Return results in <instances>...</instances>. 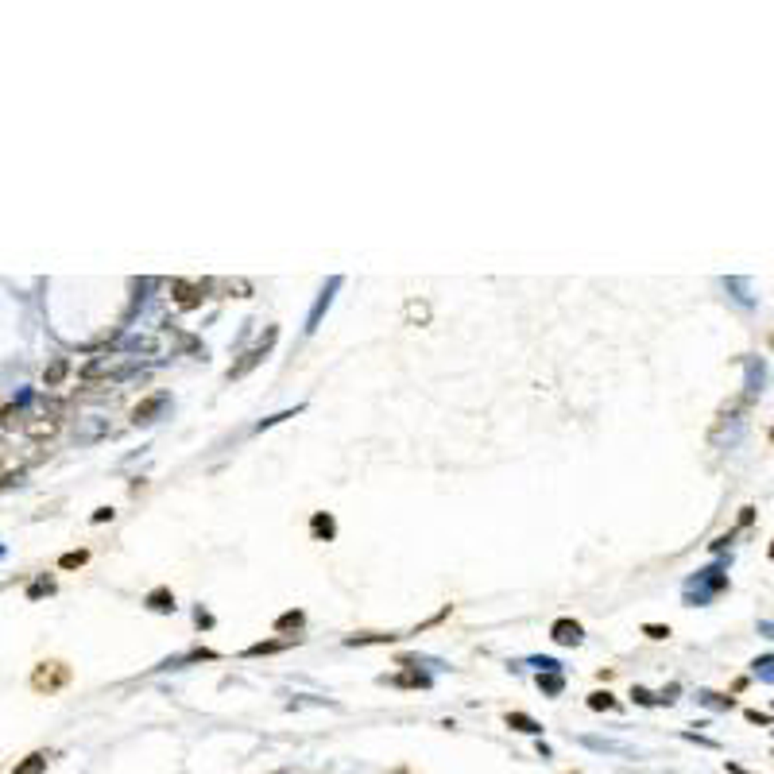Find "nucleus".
<instances>
[{"label":"nucleus","instance_id":"f257e3e1","mask_svg":"<svg viewBox=\"0 0 774 774\" xmlns=\"http://www.w3.org/2000/svg\"><path fill=\"white\" fill-rule=\"evenodd\" d=\"M66 681H70V666L66 662H39L32 673V689H39V693H55Z\"/></svg>","mask_w":774,"mask_h":774},{"label":"nucleus","instance_id":"f03ea898","mask_svg":"<svg viewBox=\"0 0 774 774\" xmlns=\"http://www.w3.org/2000/svg\"><path fill=\"white\" fill-rule=\"evenodd\" d=\"M205 287L209 283H186V279H174L171 283V298L179 310H198V306L205 302Z\"/></svg>","mask_w":774,"mask_h":774},{"label":"nucleus","instance_id":"7ed1b4c3","mask_svg":"<svg viewBox=\"0 0 774 774\" xmlns=\"http://www.w3.org/2000/svg\"><path fill=\"white\" fill-rule=\"evenodd\" d=\"M275 337H279V329L271 325V329L264 333V341H259V344H252V349L244 352V360H240V364H233V368H228V380H240L244 372H252V368H256L259 360H264V352L271 349V341H275Z\"/></svg>","mask_w":774,"mask_h":774},{"label":"nucleus","instance_id":"20e7f679","mask_svg":"<svg viewBox=\"0 0 774 774\" xmlns=\"http://www.w3.org/2000/svg\"><path fill=\"white\" fill-rule=\"evenodd\" d=\"M20 426H24V434L32 441H43V438H55L58 426H63V418H58V415H35V418H24Z\"/></svg>","mask_w":774,"mask_h":774},{"label":"nucleus","instance_id":"39448f33","mask_svg":"<svg viewBox=\"0 0 774 774\" xmlns=\"http://www.w3.org/2000/svg\"><path fill=\"white\" fill-rule=\"evenodd\" d=\"M550 635H554V643H562V647H577L585 631H581L577 619H557V624L550 627Z\"/></svg>","mask_w":774,"mask_h":774},{"label":"nucleus","instance_id":"423d86ee","mask_svg":"<svg viewBox=\"0 0 774 774\" xmlns=\"http://www.w3.org/2000/svg\"><path fill=\"white\" fill-rule=\"evenodd\" d=\"M66 372H70V360H66V356H55V360H51V368L43 372V383H47V387H58V383L66 380Z\"/></svg>","mask_w":774,"mask_h":774},{"label":"nucleus","instance_id":"0eeeda50","mask_svg":"<svg viewBox=\"0 0 774 774\" xmlns=\"http://www.w3.org/2000/svg\"><path fill=\"white\" fill-rule=\"evenodd\" d=\"M163 403H167V395H151V399H143L140 407L132 411V418H136V423H151V415H155Z\"/></svg>","mask_w":774,"mask_h":774},{"label":"nucleus","instance_id":"6e6552de","mask_svg":"<svg viewBox=\"0 0 774 774\" xmlns=\"http://www.w3.org/2000/svg\"><path fill=\"white\" fill-rule=\"evenodd\" d=\"M43 766H47V755H43V751H35V755H27V763L16 766V774H39Z\"/></svg>","mask_w":774,"mask_h":774},{"label":"nucleus","instance_id":"1a4fd4ad","mask_svg":"<svg viewBox=\"0 0 774 774\" xmlns=\"http://www.w3.org/2000/svg\"><path fill=\"white\" fill-rule=\"evenodd\" d=\"M148 600H151V608H155V612H167V608H174V600H171V593H167V588H155V593H151Z\"/></svg>","mask_w":774,"mask_h":774},{"label":"nucleus","instance_id":"9d476101","mask_svg":"<svg viewBox=\"0 0 774 774\" xmlns=\"http://www.w3.org/2000/svg\"><path fill=\"white\" fill-rule=\"evenodd\" d=\"M12 461H16V449H12L8 438H0V472L12 469Z\"/></svg>","mask_w":774,"mask_h":774},{"label":"nucleus","instance_id":"9b49d317","mask_svg":"<svg viewBox=\"0 0 774 774\" xmlns=\"http://www.w3.org/2000/svg\"><path fill=\"white\" fill-rule=\"evenodd\" d=\"M86 557H89L86 550H70V554H63L58 565H63V569H78V565H86Z\"/></svg>","mask_w":774,"mask_h":774},{"label":"nucleus","instance_id":"f8f14e48","mask_svg":"<svg viewBox=\"0 0 774 774\" xmlns=\"http://www.w3.org/2000/svg\"><path fill=\"white\" fill-rule=\"evenodd\" d=\"M508 724H519V732H538V724H534L531 716H519V712H511Z\"/></svg>","mask_w":774,"mask_h":774},{"label":"nucleus","instance_id":"ddd939ff","mask_svg":"<svg viewBox=\"0 0 774 774\" xmlns=\"http://www.w3.org/2000/svg\"><path fill=\"white\" fill-rule=\"evenodd\" d=\"M298 624H302V612H287V616H279V624H275V627L287 631V627H298Z\"/></svg>","mask_w":774,"mask_h":774},{"label":"nucleus","instance_id":"4468645a","mask_svg":"<svg viewBox=\"0 0 774 774\" xmlns=\"http://www.w3.org/2000/svg\"><path fill=\"white\" fill-rule=\"evenodd\" d=\"M588 704H593V709H616V701H612L608 693H593V697H588Z\"/></svg>","mask_w":774,"mask_h":774},{"label":"nucleus","instance_id":"2eb2a0df","mask_svg":"<svg viewBox=\"0 0 774 774\" xmlns=\"http://www.w3.org/2000/svg\"><path fill=\"white\" fill-rule=\"evenodd\" d=\"M643 635H650V639H666V635H670V627H662V624H647V627H643Z\"/></svg>","mask_w":774,"mask_h":774},{"label":"nucleus","instance_id":"dca6fc26","mask_svg":"<svg viewBox=\"0 0 774 774\" xmlns=\"http://www.w3.org/2000/svg\"><path fill=\"white\" fill-rule=\"evenodd\" d=\"M314 531H325V538H329V534H333V523H329L325 515H318L314 519Z\"/></svg>","mask_w":774,"mask_h":774},{"label":"nucleus","instance_id":"f3484780","mask_svg":"<svg viewBox=\"0 0 774 774\" xmlns=\"http://www.w3.org/2000/svg\"><path fill=\"white\" fill-rule=\"evenodd\" d=\"M105 519H112V511H109V508H97V515H93V523H105Z\"/></svg>","mask_w":774,"mask_h":774},{"label":"nucleus","instance_id":"a211bd4d","mask_svg":"<svg viewBox=\"0 0 774 774\" xmlns=\"http://www.w3.org/2000/svg\"><path fill=\"white\" fill-rule=\"evenodd\" d=\"M770 349H774V337H770Z\"/></svg>","mask_w":774,"mask_h":774},{"label":"nucleus","instance_id":"6ab92c4d","mask_svg":"<svg viewBox=\"0 0 774 774\" xmlns=\"http://www.w3.org/2000/svg\"><path fill=\"white\" fill-rule=\"evenodd\" d=\"M770 557H774V546H770Z\"/></svg>","mask_w":774,"mask_h":774}]
</instances>
